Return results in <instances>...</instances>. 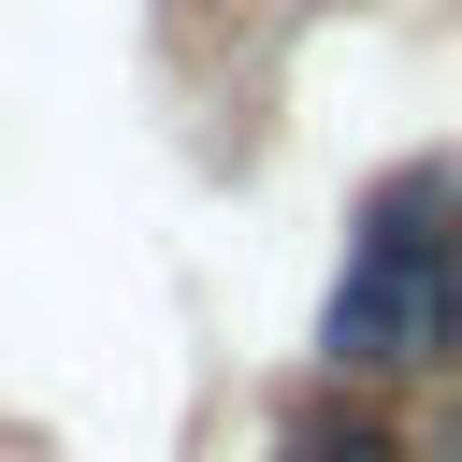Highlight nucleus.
<instances>
[{
  "label": "nucleus",
  "instance_id": "nucleus-1",
  "mask_svg": "<svg viewBox=\"0 0 462 462\" xmlns=\"http://www.w3.org/2000/svg\"><path fill=\"white\" fill-rule=\"evenodd\" d=\"M462 346V173H390L361 202V245L318 303L332 375H419Z\"/></svg>",
  "mask_w": 462,
  "mask_h": 462
},
{
  "label": "nucleus",
  "instance_id": "nucleus-2",
  "mask_svg": "<svg viewBox=\"0 0 462 462\" xmlns=\"http://www.w3.org/2000/svg\"><path fill=\"white\" fill-rule=\"evenodd\" d=\"M289 462H404V448H390V433H361V419H303V433H289Z\"/></svg>",
  "mask_w": 462,
  "mask_h": 462
},
{
  "label": "nucleus",
  "instance_id": "nucleus-3",
  "mask_svg": "<svg viewBox=\"0 0 462 462\" xmlns=\"http://www.w3.org/2000/svg\"><path fill=\"white\" fill-rule=\"evenodd\" d=\"M448 462H462V419H448Z\"/></svg>",
  "mask_w": 462,
  "mask_h": 462
}]
</instances>
